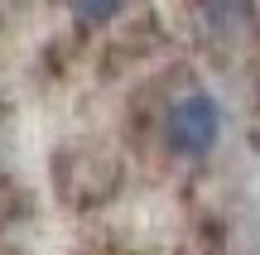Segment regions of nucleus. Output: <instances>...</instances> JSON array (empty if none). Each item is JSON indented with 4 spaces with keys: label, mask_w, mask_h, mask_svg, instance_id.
<instances>
[{
    "label": "nucleus",
    "mask_w": 260,
    "mask_h": 255,
    "mask_svg": "<svg viewBox=\"0 0 260 255\" xmlns=\"http://www.w3.org/2000/svg\"><path fill=\"white\" fill-rule=\"evenodd\" d=\"M222 140V106L207 92H188L169 106L164 116V144L183 159H203L212 144Z\"/></svg>",
    "instance_id": "nucleus-1"
},
{
    "label": "nucleus",
    "mask_w": 260,
    "mask_h": 255,
    "mask_svg": "<svg viewBox=\"0 0 260 255\" xmlns=\"http://www.w3.org/2000/svg\"><path fill=\"white\" fill-rule=\"evenodd\" d=\"M130 0H68V10H73L82 24H106V19H116Z\"/></svg>",
    "instance_id": "nucleus-2"
}]
</instances>
